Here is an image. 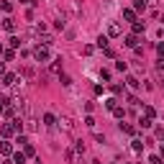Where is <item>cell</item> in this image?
<instances>
[{"mask_svg": "<svg viewBox=\"0 0 164 164\" xmlns=\"http://www.w3.org/2000/svg\"><path fill=\"white\" fill-rule=\"evenodd\" d=\"M59 128H62L64 133H72L74 131V120L69 118V116H64V118H59Z\"/></svg>", "mask_w": 164, "mask_h": 164, "instance_id": "cell-1", "label": "cell"}, {"mask_svg": "<svg viewBox=\"0 0 164 164\" xmlns=\"http://www.w3.org/2000/svg\"><path fill=\"white\" fill-rule=\"evenodd\" d=\"M33 56H36V62H46L49 59V49L46 46H36L33 49Z\"/></svg>", "mask_w": 164, "mask_h": 164, "instance_id": "cell-2", "label": "cell"}, {"mask_svg": "<svg viewBox=\"0 0 164 164\" xmlns=\"http://www.w3.org/2000/svg\"><path fill=\"white\" fill-rule=\"evenodd\" d=\"M67 162L69 164H80V151H77V149H69L67 151Z\"/></svg>", "mask_w": 164, "mask_h": 164, "instance_id": "cell-3", "label": "cell"}, {"mask_svg": "<svg viewBox=\"0 0 164 164\" xmlns=\"http://www.w3.org/2000/svg\"><path fill=\"white\" fill-rule=\"evenodd\" d=\"M69 10H72V16H74V18H80V16H82V8H80V3H77V0H69Z\"/></svg>", "mask_w": 164, "mask_h": 164, "instance_id": "cell-4", "label": "cell"}, {"mask_svg": "<svg viewBox=\"0 0 164 164\" xmlns=\"http://www.w3.org/2000/svg\"><path fill=\"white\" fill-rule=\"evenodd\" d=\"M51 72L54 74H62V59H54L51 62Z\"/></svg>", "mask_w": 164, "mask_h": 164, "instance_id": "cell-5", "label": "cell"}, {"mask_svg": "<svg viewBox=\"0 0 164 164\" xmlns=\"http://www.w3.org/2000/svg\"><path fill=\"white\" fill-rule=\"evenodd\" d=\"M3 28H5V31H16V23H13V18H5Z\"/></svg>", "mask_w": 164, "mask_h": 164, "instance_id": "cell-6", "label": "cell"}, {"mask_svg": "<svg viewBox=\"0 0 164 164\" xmlns=\"http://www.w3.org/2000/svg\"><path fill=\"white\" fill-rule=\"evenodd\" d=\"M139 126H141V128H149V126H151V118L141 116V118H139Z\"/></svg>", "mask_w": 164, "mask_h": 164, "instance_id": "cell-7", "label": "cell"}, {"mask_svg": "<svg viewBox=\"0 0 164 164\" xmlns=\"http://www.w3.org/2000/svg\"><path fill=\"white\" fill-rule=\"evenodd\" d=\"M16 113H18V103H16V105H10V108H5V116H10V118H13Z\"/></svg>", "mask_w": 164, "mask_h": 164, "instance_id": "cell-8", "label": "cell"}, {"mask_svg": "<svg viewBox=\"0 0 164 164\" xmlns=\"http://www.w3.org/2000/svg\"><path fill=\"white\" fill-rule=\"evenodd\" d=\"M108 33H110V36H118V33H120V28H118L116 23H110V26H108Z\"/></svg>", "mask_w": 164, "mask_h": 164, "instance_id": "cell-9", "label": "cell"}, {"mask_svg": "<svg viewBox=\"0 0 164 164\" xmlns=\"http://www.w3.org/2000/svg\"><path fill=\"white\" fill-rule=\"evenodd\" d=\"M44 123H46V126H54V123H56V118L51 116V113H46V116H44Z\"/></svg>", "mask_w": 164, "mask_h": 164, "instance_id": "cell-10", "label": "cell"}, {"mask_svg": "<svg viewBox=\"0 0 164 164\" xmlns=\"http://www.w3.org/2000/svg\"><path fill=\"white\" fill-rule=\"evenodd\" d=\"M13 82H16V77H13V74H5L3 77V85H13Z\"/></svg>", "mask_w": 164, "mask_h": 164, "instance_id": "cell-11", "label": "cell"}, {"mask_svg": "<svg viewBox=\"0 0 164 164\" xmlns=\"http://www.w3.org/2000/svg\"><path fill=\"white\" fill-rule=\"evenodd\" d=\"M74 149L82 154V151H85V141H74Z\"/></svg>", "mask_w": 164, "mask_h": 164, "instance_id": "cell-12", "label": "cell"}, {"mask_svg": "<svg viewBox=\"0 0 164 164\" xmlns=\"http://www.w3.org/2000/svg\"><path fill=\"white\" fill-rule=\"evenodd\" d=\"M97 46H100V49H105V46H108V39H105V36H100V39H97Z\"/></svg>", "mask_w": 164, "mask_h": 164, "instance_id": "cell-13", "label": "cell"}, {"mask_svg": "<svg viewBox=\"0 0 164 164\" xmlns=\"http://www.w3.org/2000/svg\"><path fill=\"white\" fill-rule=\"evenodd\" d=\"M85 123H87V128H95V118L87 116V118H85Z\"/></svg>", "mask_w": 164, "mask_h": 164, "instance_id": "cell-14", "label": "cell"}, {"mask_svg": "<svg viewBox=\"0 0 164 164\" xmlns=\"http://www.w3.org/2000/svg\"><path fill=\"white\" fill-rule=\"evenodd\" d=\"M59 82H62V85H72V80H69L67 74H59Z\"/></svg>", "mask_w": 164, "mask_h": 164, "instance_id": "cell-15", "label": "cell"}, {"mask_svg": "<svg viewBox=\"0 0 164 164\" xmlns=\"http://www.w3.org/2000/svg\"><path fill=\"white\" fill-rule=\"evenodd\" d=\"M123 18H126V21H133L136 16H133V10H123Z\"/></svg>", "mask_w": 164, "mask_h": 164, "instance_id": "cell-16", "label": "cell"}, {"mask_svg": "<svg viewBox=\"0 0 164 164\" xmlns=\"http://www.w3.org/2000/svg\"><path fill=\"white\" fill-rule=\"evenodd\" d=\"M126 44L128 46H136V36H126Z\"/></svg>", "mask_w": 164, "mask_h": 164, "instance_id": "cell-17", "label": "cell"}, {"mask_svg": "<svg viewBox=\"0 0 164 164\" xmlns=\"http://www.w3.org/2000/svg\"><path fill=\"white\" fill-rule=\"evenodd\" d=\"M141 149H144V144H141V141L136 139V141H133V151H141Z\"/></svg>", "mask_w": 164, "mask_h": 164, "instance_id": "cell-18", "label": "cell"}, {"mask_svg": "<svg viewBox=\"0 0 164 164\" xmlns=\"http://www.w3.org/2000/svg\"><path fill=\"white\" fill-rule=\"evenodd\" d=\"M13 133V126H3V136H10Z\"/></svg>", "mask_w": 164, "mask_h": 164, "instance_id": "cell-19", "label": "cell"}, {"mask_svg": "<svg viewBox=\"0 0 164 164\" xmlns=\"http://www.w3.org/2000/svg\"><path fill=\"white\" fill-rule=\"evenodd\" d=\"M0 151H3V154H10V144H0Z\"/></svg>", "mask_w": 164, "mask_h": 164, "instance_id": "cell-20", "label": "cell"}, {"mask_svg": "<svg viewBox=\"0 0 164 164\" xmlns=\"http://www.w3.org/2000/svg\"><path fill=\"white\" fill-rule=\"evenodd\" d=\"M0 10H5V13H8V10H10V3H0Z\"/></svg>", "mask_w": 164, "mask_h": 164, "instance_id": "cell-21", "label": "cell"}, {"mask_svg": "<svg viewBox=\"0 0 164 164\" xmlns=\"http://www.w3.org/2000/svg\"><path fill=\"white\" fill-rule=\"evenodd\" d=\"M151 164H162V156H151Z\"/></svg>", "mask_w": 164, "mask_h": 164, "instance_id": "cell-22", "label": "cell"}, {"mask_svg": "<svg viewBox=\"0 0 164 164\" xmlns=\"http://www.w3.org/2000/svg\"><path fill=\"white\" fill-rule=\"evenodd\" d=\"M21 3H31V5H39V0H21Z\"/></svg>", "mask_w": 164, "mask_h": 164, "instance_id": "cell-23", "label": "cell"}, {"mask_svg": "<svg viewBox=\"0 0 164 164\" xmlns=\"http://www.w3.org/2000/svg\"><path fill=\"white\" fill-rule=\"evenodd\" d=\"M0 74H3V64H0Z\"/></svg>", "mask_w": 164, "mask_h": 164, "instance_id": "cell-24", "label": "cell"}, {"mask_svg": "<svg viewBox=\"0 0 164 164\" xmlns=\"http://www.w3.org/2000/svg\"><path fill=\"white\" fill-rule=\"evenodd\" d=\"M162 154H164V149H162Z\"/></svg>", "mask_w": 164, "mask_h": 164, "instance_id": "cell-25", "label": "cell"}, {"mask_svg": "<svg viewBox=\"0 0 164 164\" xmlns=\"http://www.w3.org/2000/svg\"><path fill=\"white\" fill-rule=\"evenodd\" d=\"M131 164H133V162H131Z\"/></svg>", "mask_w": 164, "mask_h": 164, "instance_id": "cell-26", "label": "cell"}]
</instances>
